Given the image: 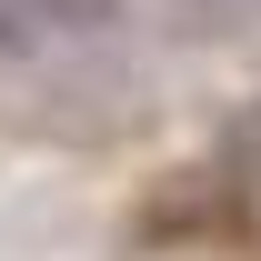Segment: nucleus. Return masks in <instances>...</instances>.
I'll return each instance as SVG.
<instances>
[{"label":"nucleus","mask_w":261,"mask_h":261,"mask_svg":"<svg viewBox=\"0 0 261 261\" xmlns=\"http://www.w3.org/2000/svg\"><path fill=\"white\" fill-rule=\"evenodd\" d=\"M10 20L20 31H111L121 0H10Z\"/></svg>","instance_id":"nucleus-1"},{"label":"nucleus","mask_w":261,"mask_h":261,"mask_svg":"<svg viewBox=\"0 0 261 261\" xmlns=\"http://www.w3.org/2000/svg\"><path fill=\"white\" fill-rule=\"evenodd\" d=\"M20 50H31V31H20V20H10V0H0V61H20Z\"/></svg>","instance_id":"nucleus-2"}]
</instances>
